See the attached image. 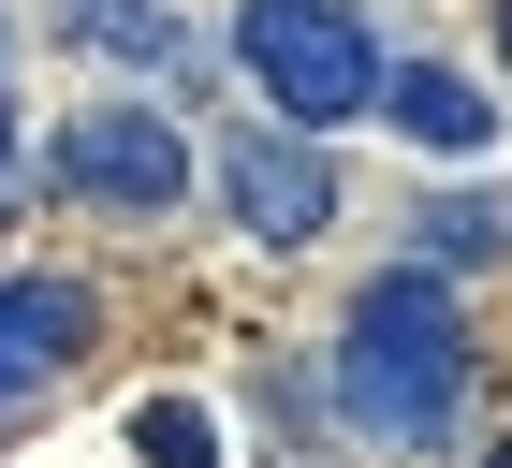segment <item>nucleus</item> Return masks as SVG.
<instances>
[{"label":"nucleus","instance_id":"obj_1","mask_svg":"<svg viewBox=\"0 0 512 468\" xmlns=\"http://www.w3.org/2000/svg\"><path fill=\"white\" fill-rule=\"evenodd\" d=\"M469 308H454V278L439 264H381L337 308V351H322V395H337V425L381 439V454H454V425H469Z\"/></svg>","mask_w":512,"mask_h":468},{"label":"nucleus","instance_id":"obj_2","mask_svg":"<svg viewBox=\"0 0 512 468\" xmlns=\"http://www.w3.org/2000/svg\"><path fill=\"white\" fill-rule=\"evenodd\" d=\"M235 59H249V88H264V117H293V132H337V117H366V88H381V30H366L352 0H249Z\"/></svg>","mask_w":512,"mask_h":468},{"label":"nucleus","instance_id":"obj_3","mask_svg":"<svg viewBox=\"0 0 512 468\" xmlns=\"http://www.w3.org/2000/svg\"><path fill=\"white\" fill-rule=\"evenodd\" d=\"M44 176L74 205H103V220H176V205H191V132L161 103H88V117H59Z\"/></svg>","mask_w":512,"mask_h":468},{"label":"nucleus","instance_id":"obj_4","mask_svg":"<svg viewBox=\"0 0 512 468\" xmlns=\"http://www.w3.org/2000/svg\"><path fill=\"white\" fill-rule=\"evenodd\" d=\"M220 205H235L249 249H322L337 234V147L293 132V117H235L220 132Z\"/></svg>","mask_w":512,"mask_h":468},{"label":"nucleus","instance_id":"obj_5","mask_svg":"<svg viewBox=\"0 0 512 468\" xmlns=\"http://www.w3.org/2000/svg\"><path fill=\"white\" fill-rule=\"evenodd\" d=\"M88 337H103V308H88L74 278H0V410H15V395H44Z\"/></svg>","mask_w":512,"mask_h":468},{"label":"nucleus","instance_id":"obj_6","mask_svg":"<svg viewBox=\"0 0 512 468\" xmlns=\"http://www.w3.org/2000/svg\"><path fill=\"white\" fill-rule=\"evenodd\" d=\"M366 103L410 132V147H439V161H469V147H498V103H483L469 74H439V59H381V88Z\"/></svg>","mask_w":512,"mask_h":468},{"label":"nucleus","instance_id":"obj_7","mask_svg":"<svg viewBox=\"0 0 512 468\" xmlns=\"http://www.w3.org/2000/svg\"><path fill=\"white\" fill-rule=\"evenodd\" d=\"M410 234H425L439 278H483V264H512V191H439Z\"/></svg>","mask_w":512,"mask_h":468},{"label":"nucleus","instance_id":"obj_8","mask_svg":"<svg viewBox=\"0 0 512 468\" xmlns=\"http://www.w3.org/2000/svg\"><path fill=\"white\" fill-rule=\"evenodd\" d=\"M59 30L74 44H103V59H147V74H176V0H74V15H59Z\"/></svg>","mask_w":512,"mask_h":468},{"label":"nucleus","instance_id":"obj_9","mask_svg":"<svg viewBox=\"0 0 512 468\" xmlns=\"http://www.w3.org/2000/svg\"><path fill=\"white\" fill-rule=\"evenodd\" d=\"M132 454L147 468H220V425H205L191 395H147V410H132Z\"/></svg>","mask_w":512,"mask_h":468},{"label":"nucleus","instance_id":"obj_10","mask_svg":"<svg viewBox=\"0 0 512 468\" xmlns=\"http://www.w3.org/2000/svg\"><path fill=\"white\" fill-rule=\"evenodd\" d=\"M0 161H15V30H0Z\"/></svg>","mask_w":512,"mask_h":468},{"label":"nucleus","instance_id":"obj_11","mask_svg":"<svg viewBox=\"0 0 512 468\" xmlns=\"http://www.w3.org/2000/svg\"><path fill=\"white\" fill-rule=\"evenodd\" d=\"M498 59H512V0H498Z\"/></svg>","mask_w":512,"mask_h":468},{"label":"nucleus","instance_id":"obj_12","mask_svg":"<svg viewBox=\"0 0 512 468\" xmlns=\"http://www.w3.org/2000/svg\"><path fill=\"white\" fill-rule=\"evenodd\" d=\"M483 468H512V439H498V454H483Z\"/></svg>","mask_w":512,"mask_h":468},{"label":"nucleus","instance_id":"obj_13","mask_svg":"<svg viewBox=\"0 0 512 468\" xmlns=\"http://www.w3.org/2000/svg\"><path fill=\"white\" fill-rule=\"evenodd\" d=\"M0 191H15V161H0Z\"/></svg>","mask_w":512,"mask_h":468}]
</instances>
